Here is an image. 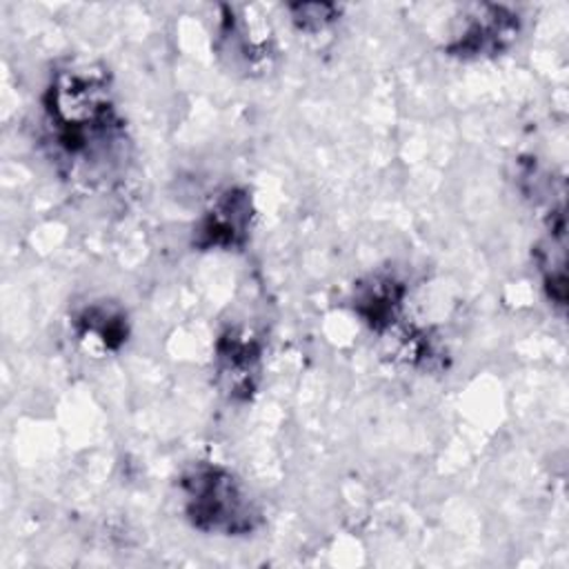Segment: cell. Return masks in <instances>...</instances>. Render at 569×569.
<instances>
[{"instance_id": "1", "label": "cell", "mask_w": 569, "mask_h": 569, "mask_svg": "<svg viewBox=\"0 0 569 569\" xmlns=\"http://www.w3.org/2000/svg\"><path fill=\"white\" fill-rule=\"evenodd\" d=\"M44 144L60 176L84 187H109L129 158L124 120L104 71L69 64L51 73L42 96Z\"/></svg>"}, {"instance_id": "2", "label": "cell", "mask_w": 569, "mask_h": 569, "mask_svg": "<svg viewBox=\"0 0 569 569\" xmlns=\"http://www.w3.org/2000/svg\"><path fill=\"white\" fill-rule=\"evenodd\" d=\"M187 522L207 536L247 538L264 518L247 485L218 462H193L178 478Z\"/></svg>"}, {"instance_id": "3", "label": "cell", "mask_w": 569, "mask_h": 569, "mask_svg": "<svg viewBox=\"0 0 569 569\" xmlns=\"http://www.w3.org/2000/svg\"><path fill=\"white\" fill-rule=\"evenodd\" d=\"M520 33L516 11L500 4H476L460 18V27L445 44V53L460 60L502 53Z\"/></svg>"}, {"instance_id": "4", "label": "cell", "mask_w": 569, "mask_h": 569, "mask_svg": "<svg viewBox=\"0 0 569 569\" xmlns=\"http://www.w3.org/2000/svg\"><path fill=\"white\" fill-rule=\"evenodd\" d=\"M253 222L251 193L229 187L216 196L193 224V247L200 251H233L244 247Z\"/></svg>"}, {"instance_id": "5", "label": "cell", "mask_w": 569, "mask_h": 569, "mask_svg": "<svg viewBox=\"0 0 569 569\" xmlns=\"http://www.w3.org/2000/svg\"><path fill=\"white\" fill-rule=\"evenodd\" d=\"M260 345L244 329H227L216 340V371L231 398H249L260 376Z\"/></svg>"}, {"instance_id": "6", "label": "cell", "mask_w": 569, "mask_h": 569, "mask_svg": "<svg viewBox=\"0 0 569 569\" xmlns=\"http://www.w3.org/2000/svg\"><path fill=\"white\" fill-rule=\"evenodd\" d=\"M405 284L391 273H373L353 289V309L358 318L376 333L391 329L400 316Z\"/></svg>"}, {"instance_id": "7", "label": "cell", "mask_w": 569, "mask_h": 569, "mask_svg": "<svg viewBox=\"0 0 569 569\" xmlns=\"http://www.w3.org/2000/svg\"><path fill=\"white\" fill-rule=\"evenodd\" d=\"M71 327L82 342H91L102 351H118L129 338L127 313L107 300L84 305L73 313Z\"/></svg>"}, {"instance_id": "8", "label": "cell", "mask_w": 569, "mask_h": 569, "mask_svg": "<svg viewBox=\"0 0 569 569\" xmlns=\"http://www.w3.org/2000/svg\"><path fill=\"white\" fill-rule=\"evenodd\" d=\"M291 22L298 31L305 33H318L333 24L340 16V7L327 4V2H305V4H291Z\"/></svg>"}, {"instance_id": "9", "label": "cell", "mask_w": 569, "mask_h": 569, "mask_svg": "<svg viewBox=\"0 0 569 569\" xmlns=\"http://www.w3.org/2000/svg\"><path fill=\"white\" fill-rule=\"evenodd\" d=\"M227 24H229V36H247V29L244 27H238V22H236V18H231V20H227ZM236 51H240L238 56H244V60L249 62V51L253 53V51H258V47L256 44H251L247 38H240V42L236 44Z\"/></svg>"}]
</instances>
